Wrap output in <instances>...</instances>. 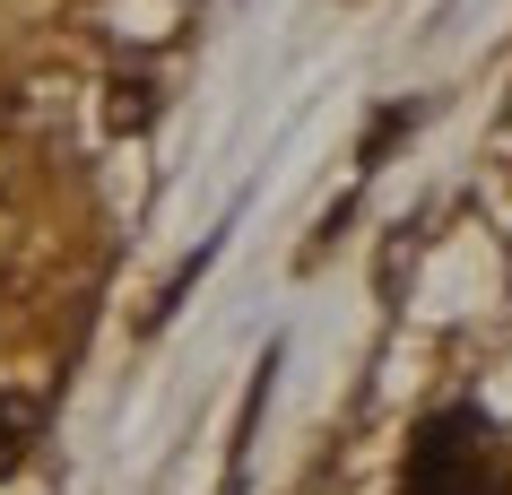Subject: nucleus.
<instances>
[{
    "instance_id": "f257e3e1",
    "label": "nucleus",
    "mask_w": 512,
    "mask_h": 495,
    "mask_svg": "<svg viewBox=\"0 0 512 495\" xmlns=\"http://www.w3.org/2000/svg\"><path fill=\"white\" fill-rule=\"evenodd\" d=\"M400 495H512V461L478 409H434L408 435Z\"/></svg>"
},
{
    "instance_id": "f03ea898",
    "label": "nucleus",
    "mask_w": 512,
    "mask_h": 495,
    "mask_svg": "<svg viewBox=\"0 0 512 495\" xmlns=\"http://www.w3.org/2000/svg\"><path fill=\"white\" fill-rule=\"evenodd\" d=\"M9 469H18V417L0 409V478H9Z\"/></svg>"
}]
</instances>
